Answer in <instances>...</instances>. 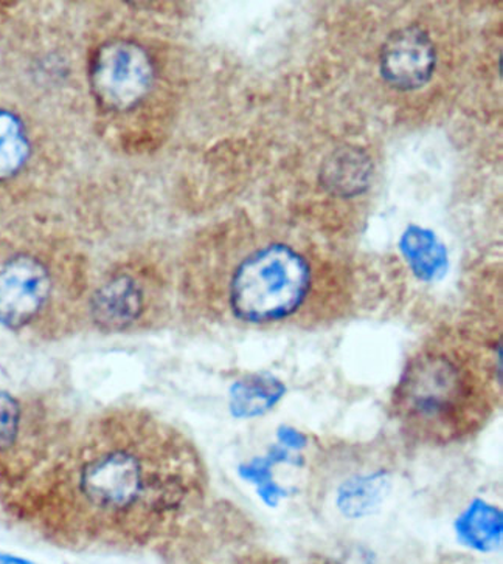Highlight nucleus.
I'll return each instance as SVG.
<instances>
[{"label": "nucleus", "instance_id": "nucleus-3", "mask_svg": "<svg viewBox=\"0 0 503 564\" xmlns=\"http://www.w3.org/2000/svg\"><path fill=\"white\" fill-rule=\"evenodd\" d=\"M501 408V356L443 343L411 354L388 400L403 440L432 449L475 440Z\"/></svg>", "mask_w": 503, "mask_h": 564}, {"label": "nucleus", "instance_id": "nucleus-4", "mask_svg": "<svg viewBox=\"0 0 503 564\" xmlns=\"http://www.w3.org/2000/svg\"><path fill=\"white\" fill-rule=\"evenodd\" d=\"M319 276L310 259L288 243L250 251L216 288L215 303L235 322L274 326L314 314Z\"/></svg>", "mask_w": 503, "mask_h": 564}, {"label": "nucleus", "instance_id": "nucleus-6", "mask_svg": "<svg viewBox=\"0 0 503 564\" xmlns=\"http://www.w3.org/2000/svg\"><path fill=\"white\" fill-rule=\"evenodd\" d=\"M78 422L67 400L53 391L0 390V494L44 470Z\"/></svg>", "mask_w": 503, "mask_h": 564}, {"label": "nucleus", "instance_id": "nucleus-8", "mask_svg": "<svg viewBox=\"0 0 503 564\" xmlns=\"http://www.w3.org/2000/svg\"><path fill=\"white\" fill-rule=\"evenodd\" d=\"M49 167V139L36 118L0 97V199L18 200L36 188Z\"/></svg>", "mask_w": 503, "mask_h": 564}, {"label": "nucleus", "instance_id": "nucleus-5", "mask_svg": "<svg viewBox=\"0 0 503 564\" xmlns=\"http://www.w3.org/2000/svg\"><path fill=\"white\" fill-rule=\"evenodd\" d=\"M86 83L101 124L124 143L154 97L159 64L147 42L116 26L90 45Z\"/></svg>", "mask_w": 503, "mask_h": 564}, {"label": "nucleus", "instance_id": "nucleus-10", "mask_svg": "<svg viewBox=\"0 0 503 564\" xmlns=\"http://www.w3.org/2000/svg\"><path fill=\"white\" fill-rule=\"evenodd\" d=\"M390 470L387 464L360 465L338 474L333 486L322 487L323 494H335V502L345 513H364L372 509L390 487Z\"/></svg>", "mask_w": 503, "mask_h": 564}, {"label": "nucleus", "instance_id": "nucleus-9", "mask_svg": "<svg viewBox=\"0 0 503 564\" xmlns=\"http://www.w3.org/2000/svg\"><path fill=\"white\" fill-rule=\"evenodd\" d=\"M436 66V45L418 25L395 30L381 51V75L394 89H421L432 78Z\"/></svg>", "mask_w": 503, "mask_h": 564}, {"label": "nucleus", "instance_id": "nucleus-15", "mask_svg": "<svg viewBox=\"0 0 503 564\" xmlns=\"http://www.w3.org/2000/svg\"><path fill=\"white\" fill-rule=\"evenodd\" d=\"M3 3H0V18H3V14H6V7H2Z\"/></svg>", "mask_w": 503, "mask_h": 564}, {"label": "nucleus", "instance_id": "nucleus-7", "mask_svg": "<svg viewBox=\"0 0 503 564\" xmlns=\"http://www.w3.org/2000/svg\"><path fill=\"white\" fill-rule=\"evenodd\" d=\"M167 312V282L158 267L142 257H121L93 278L87 299V326L105 335L145 333Z\"/></svg>", "mask_w": 503, "mask_h": 564}, {"label": "nucleus", "instance_id": "nucleus-12", "mask_svg": "<svg viewBox=\"0 0 503 564\" xmlns=\"http://www.w3.org/2000/svg\"><path fill=\"white\" fill-rule=\"evenodd\" d=\"M399 249L418 280L437 281L448 270V251L428 228L410 225L402 236Z\"/></svg>", "mask_w": 503, "mask_h": 564}, {"label": "nucleus", "instance_id": "nucleus-13", "mask_svg": "<svg viewBox=\"0 0 503 564\" xmlns=\"http://www.w3.org/2000/svg\"><path fill=\"white\" fill-rule=\"evenodd\" d=\"M192 564H278L277 560L258 551H235L223 558L207 560V562Z\"/></svg>", "mask_w": 503, "mask_h": 564}, {"label": "nucleus", "instance_id": "nucleus-14", "mask_svg": "<svg viewBox=\"0 0 503 564\" xmlns=\"http://www.w3.org/2000/svg\"><path fill=\"white\" fill-rule=\"evenodd\" d=\"M0 564H40L33 562V560L24 558L14 554H7V552H0Z\"/></svg>", "mask_w": 503, "mask_h": 564}, {"label": "nucleus", "instance_id": "nucleus-1", "mask_svg": "<svg viewBox=\"0 0 503 564\" xmlns=\"http://www.w3.org/2000/svg\"><path fill=\"white\" fill-rule=\"evenodd\" d=\"M200 447L136 405L87 415L32 481L0 494V510L71 549L143 547L178 535L207 506Z\"/></svg>", "mask_w": 503, "mask_h": 564}, {"label": "nucleus", "instance_id": "nucleus-11", "mask_svg": "<svg viewBox=\"0 0 503 564\" xmlns=\"http://www.w3.org/2000/svg\"><path fill=\"white\" fill-rule=\"evenodd\" d=\"M373 163L361 148L345 147L334 151L322 166V183L338 196H357L368 188Z\"/></svg>", "mask_w": 503, "mask_h": 564}, {"label": "nucleus", "instance_id": "nucleus-2", "mask_svg": "<svg viewBox=\"0 0 503 564\" xmlns=\"http://www.w3.org/2000/svg\"><path fill=\"white\" fill-rule=\"evenodd\" d=\"M89 261L52 225L0 228V326L22 340H66L87 326Z\"/></svg>", "mask_w": 503, "mask_h": 564}]
</instances>
